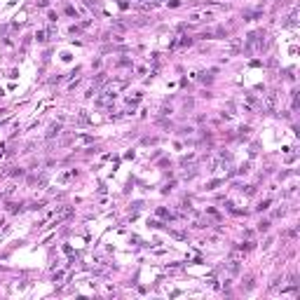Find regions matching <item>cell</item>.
<instances>
[{"instance_id":"2","label":"cell","mask_w":300,"mask_h":300,"mask_svg":"<svg viewBox=\"0 0 300 300\" xmlns=\"http://www.w3.org/2000/svg\"><path fill=\"white\" fill-rule=\"evenodd\" d=\"M0 155H2V148H0Z\"/></svg>"},{"instance_id":"1","label":"cell","mask_w":300,"mask_h":300,"mask_svg":"<svg viewBox=\"0 0 300 300\" xmlns=\"http://www.w3.org/2000/svg\"><path fill=\"white\" fill-rule=\"evenodd\" d=\"M54 134H59V124H52V127H49V132H47V136L52 138Z\"/></svg>"}]
</instances>
